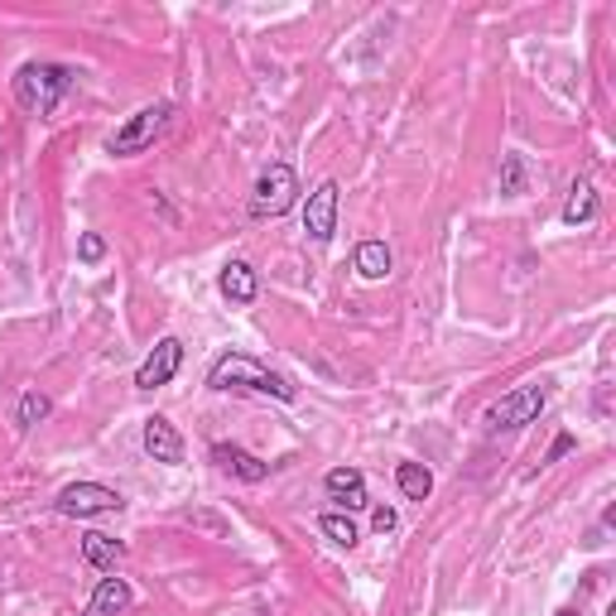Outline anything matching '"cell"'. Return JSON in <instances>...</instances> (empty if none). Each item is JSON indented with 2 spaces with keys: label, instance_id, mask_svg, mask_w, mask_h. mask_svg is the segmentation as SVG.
Here are the masks:
<instances>
[{
  "label": "cell",
  "instance_id": "obj_6",
  "mask_svg": "<svg viewBox=\"0 0 616 616\" xmlns=\"http://www.w3.org/2000/svg\"><path fill=\"white\" fill-rule=\"evenodd\" d=\"M126 506V496L107 487V481H72L53 496V510L68 520H92V516H116V510Z\"/></svg>",
  "mask_w": 616,
  "mask_h": 616
},
{
  "label": "cell",
  "instance_id": "obj_8",
  "mask_svg": "<svg viewBox=\"0 0 616 616\" xmlns=\"http://www.w3.org/2000/svg\"><path fill=\"white\" fill-rule=\"evenodd\" d=\"M179 366H183V342H179V337H159V342L150 347V357H145L140 371H136V390L169 386V380L179 376Z\"/></svg>",
  "mask_w": 616,
  "mask_h": 616
},
{
  "label": "cell",
  "instance_id": "obj_9",
  "mask_svg": "<svg viewBox=\"0 0 616 616\" xmlns=\"http://www.w3.org/2000/svg\"><path fill=\"white\" fill-rule=\"evenodd\" d=\"M212 463H217V473L237 477L246 487H256V481L270 477V463H260L256 453H246L241 444H212Z\"/></svg>",
  "mask_w": 616,
  "mask_h": 616
},
{
  "label": "cell",
  "instance_id": "obj_14",
  "mask_svg": "<svg viewBox=\"0 0 616 616\" xmlns=\"http://www.w3.org/2000/svg\"><path fill=\"white\" fill-rule=\"evenodd\" d=\"M351 270H357L361 280H386V275L395 270L390 246H386V241H376V237L357 241V251H351Z\"/></svg>",
  "mask_w": 616,
  "mask_h": 616
},
{
  "label": "cell",
  "instance_id": "obj_16",
  "mask_svg": "<svg viewBox=\"0 0 616 616\" xmlns=\"http://www.w3.org/2000/svg\"><path fill=\"white\" fill-rule=\"evenodd\" d=\"M588 222H597V188L593 179H578L564 198V227H588Z\"/></svg>",
  "mask_w": 616,
  "mask_h": 616
},
{
  "label": "cell",
  "instance_id": "obj_2",
  "mask_svg": "<svg viewBox=\"0 0 616 616\" xmlns=\"http://www.w3.org/2000/svg\"><path fill=\"white\" fill-rule=\"evenodd\" d=\"M78 72L68 63H49V58H29V63L14 72V101H20L24 116H53L63 107V97L72 92Z\"/></svg>",
  "mask_w": 616,
  "mask_h": 616
},
{
  "label": "cell",
  "instance_id": "obj_20",
  "mask_svg": "<svg viewBox=\"0 0 616 616\" xmlns=\"http://www.w3.org/2000/svg\"><path fill=\"white\" fill-rule=\"evenodd\" d=\"M501 193L506 198H520L525 193V159L520 155H506L501 159Z\"/></svg>",
  "mask_w": 616,
  "mask_h": 616
},
{
  "label": "cell",
  "instance_id": "obj_11",
  "mask_svg": "<svg viewBox=\"0 0 616 616\" xmlns=\"http://www.w3.org/2000/svg\"><path fill=\"white\" fill-rule=\"evenodd\" d=\"M322 491H328V501L342 506V516H347V510L371 506V501H366V477L357 473V467H332V473L322 477Z\"/></svg>",
  "mask_w": 616,
  "mask_h": 616
},
{
  "label": "cell",
  "instance_id": "obj_7",
  "mask_svg": "<svg viewBox=\"0 0 616 616\" xmlns=\"http://www.w3.org/2000/svg\"><path fill=\"white\" fill-rule=\"evenodd\" d=\"M337 208H342V188L337 179H322L304 202V231L314 246H328L337 237Z\"/></svg>",
  "mask_w": 616,
  "mask_h": 616
},
{
  "label": "cell",
  "instance_id": "obj_25",
  "mask_svg": "<svg viewBox=\"0 0 616 616\" xmlns=\"http://www.w3.org/2000/svg\"><path fill=\"white\" fill-rule=\"evenodd\" d=\"M607 616H616V607H607Z\"/></svg>",
  "mask_w": 616,
  "mask_h": 616
},
{
  "label": "cell",
  "instance_id": "obj_13",
  "mask_svg": "<svg viewBox=\"0 0 616 616\" xmlns=\"http://www.w3.org/2000/svg\"><path fill=\"white\" fill-rule=\"evenodd\" d=\"M130 603H136V593H130L126 578H101L92 603L82 607V616H121V612H130Z\"/></svg>",
  "mask_w": 616,
  "mask_h": 616
},
{
  "label": "cell",
  "instance_id": "obj_17",
  "mask_svg": "<svg viewBox=\"0 0 616 616\" xmlns=\"http://www.w3.org/2000/svg\"><path fill=\"white\" fill-rule=\"evenodd\" d=\"M395 487H400V496H409V501H429L434 473L424 463H400L395 467Z\"/></svg>",
  "mask_w": 616,
  "mask_h": 616
},
{
  "label": "cell",
  "instance_id": "obj_18",
  "mask_svg": "<svg viewBox=\"0 0 616 616\" xmlns=\"http://www.w3.org/2000/svg\"><path fill=\"white\" fill-rule=\"evenodd\" d=\"M53 415V400L43 390H24L20 405H14V429H39L43 419Z\"/></svg>",
  "mask_w": 616,
  "mask_h": 616
},
{
  "label": "cell",
  "instance_id": "obj_19",
  "mask_svg": "<svg viewBox=\"0 0 616 616\" xmlns=\"http://www.w3.org/2000/svg\"><path fill=\"white\" fill-rule=\"evenodd\" d=\"M318 530L328 535L337 549H351V545L361 539V530L351 525V516H342V510H328V516H318Z\"/></svg>",
  "mask_w": 616,
  "mask_h": 616
},
{
  "label": "cell",
  "instance_id": "obj_1",
  "mask_svg": "<svg viewBox=\"0 0 616 616\" xmlns=\"http://www.w3.org/2000/svg\"><path fill=\"white\" fill-rule=\"evenodd\" d=\"M208 390H237V395H270V400L289 405L299 395V386L275 366L246 357V351H222L208 366Z\"/></svg>",
  "mask_w": 616,
  "mask_h": 616
},
{
  "label": "cell",
  "instance_id": "obj_21",
  "mask_svg": "<svg viewBox=\"0 0 616 616\" xmlns=\"http://www.w3.org/2000/svg\"><path fill=\"white\" fill-rule=\"evenodd\" d=\"M101 256H107V241H101L97 231H82V237H78V260H82V266H101Z\"/></svg>",
  "mask_w": 616,
  "mask_h": 616
},
{
  "label": "cell",
  "instance_id": "obj_22",
  "mask_svg": "<svg viewBox=\"0 0 616 616\" xmlns=\"http://www.w3.org/2000/svg\"><path fill=\"white\" fill-rule=\"evenodd\" d=\"M574 448H578V438H574V434H559V438L549 444V453H545V467H549V463H559V458H568Z\"/></svg>",
  "mask_w": 616,
  "mask_h": 616
},
{
  "label": "cell",
  "instance_id": "obj_10",
  "mask_svg": "<svg viewBox=\"0 0 616 616\" xmlns=\"http://www.w3.org/2000/svg\"><path fill=\"white\" fill-rule=\"evenodd\" d=\"M140 444H145V453H150L155 463H169V467H179V463H183V434L173 429V424H169L165 415H150V419H145Z\"/></svg>",
  "mask_w": 616,
  "mask_h": 616
},
{
  "label": "cell",
  "instance_id": "obj_12",
  "mask_svg": "<svg viewBox=\"0 0 616 616\" xmlns=\"http://www.w3.org/2000/svg\"><path fill=\"white\" fill-rule=\"evenodd\" d=\"M217 289H222L227 304L246 308V304H256V295H260V275L246 266V260H227L222 275H217Z\"/></svg>",
  "mask_w": 616,
  "mask_h": 616
},
{
  "label": "cell",
  "instance_id": "obj_4",
  "mask_svg": "<svg viewBox=\"0 0 616 616\" xmlns=\"http://www.w3.org/2000/svg\"><path fill=\"white\" fill-rule=\"evenodd\" d=\"M299 202V173L295 165L275 159V165L260 169V179L251 188V217H285Z\"/></svg>",
  "mask_w": 616,
  "mask_h": 616
},
{
  "label": "cell",
  "instance_id": "obj_3",
  "mask_svg": "<svg viewBox=\"0 0 616 616\" xmlns=\"http://www.w3.org/2000/svg\"><path fill=\"white\" fill-rule=\"evenodd\" d=\"M169 121H173V101H150V107H140L136 116H126V121L111 130L107 155H116V159H136V155H145V150H150V145L169 130Z\"/></svg>",
  "mask_w": 616,
  "mask_h": 616
},
{
  "label": "cell",
  "instance_id": "obj_24",
  "mask_svg": "<svg viewBox=\"0 0 616 616\" xmlns=\"http://www.w3.org/2000/svg\"><path fill=\"white\" fill-rule=\"evenodd\" d=\"M554 616H578V607H564V612H554Z\"/></svg>",
  "mask_w": 616,
  "mask_h": 616
},
{
  "label": "cell",
  "instance_id": "obj_5",
  "mask_svg": "<svg viewBox=\"0 0 616 616\" xmlns=\"http://www.w3.org/2000/svg\"><path fill=\"white\" fill-rule=\"evenodd\" d=\"M545 405H549V390L539 386V380L516 386V390L501 395V400L487 409V429L491 434H516V429H525V424H535L539 415H545Z\"/></svg>",
  "mask_w": 616,
  "mask_h": 616
},
{
  "label": "cell",
  "instance_id": "obj_23",
  "mask_svg": "<svg viewBox=\"0 0 616 616\" xmlns=\"http://www.w3.org/2000/svg\"><path fill=\"white\" fill-rule=\"evenodd\" d=\"M371 525H376V535H390L395 525H400V516H395L390 506H376V510H371Z\"/></svg>",
  "mask_w": 616,
  "mask_h": 616
},
{
  "label": "cell",
  "instance_id": "obj_15",
  "mask_svg": "<svg viewBox=\"0 0 616 616\" xmlns=\"http://www.w3.org/2000/svg\"><path fill=\"white\" fill-rule=\"evenodd\" d=\"M121 554H126L121 539H111V535H101V530H87L82 535V564L97 568V574H111V568L121 564Z\"/></svg>",
  "mask_w": 616,
  "mask_h": 616
}]
</instances>
